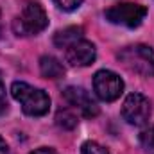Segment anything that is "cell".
Returning <instances> with one entry per match:
<instances>
[{"label":"cell","mask_w":154,"mask_h":154,"mask_svg":"<svg viewBox=\"0 0 154 154\" xmlns=\"http://www.w3.org/2000/svg\"><path fill=\"white\" fill-rule=\"evenodd\" d=\"M104 16H106L108 22H111L115 25L134 29V27L142 25V22L145 20L147 7L142 5V4H134V2H120V4L108 7Z\"/></svg>","instance_id":"obj_4"},{"label":"cell","mask_w":154,"mask_h":154,"mask_svg":"<svg viewBox=\"0 0 154 154\" xmlns=\"http://www.w3.org/2000/svg\"><path fill=\"white\" fill-rule=\"evenodd\" d=\"M152 108L151 102L145 95L142 93H131L125 97L124 104H122V116L127 124L131 125H145L151 118Z\"/></svg>","instance_id":"obj_5"},{"label":"cell","mask_w":154,"mask_h":154,"mask_svg":"<svg viewBox=\"0 0 154 154\" xmlns=\"http://www.w3.org/2000/svg\"><path fill=\"white\" fill-rule=\"evenodd\" d=\"M118 61L142 77H154V48L149 45H129L118 52Z\"/></svg>","instance_id":"obj_1"},{"label":"cell","mask_w":154,"mask_h":154,"mask_svg":"<svg viewBox=\"0 0 154 154\" xmlns=\"http://www.w3.org/2000/svg\"><path fill=\"white\" fill-rule=\"evenodd\" d=\"M11 93L13 97L22 104L23 113L29 116H43L45 113H48L50 108V97L39 90L34 88L27 82H13L11 86Z\"/></svg>","instance_id":"obj_2"},{"label":"cell","mask_w":154,"mask_h":154,"mask_svg":"<svg viewBox=\"0 0 154 154\" xmlns=\"http://www.w3.org/2000/svg\"><path fill=\"white\" fill-rule=\"evenodd\" d=\"M79 39H82V29L81 27H68V29L59 31L54 36V45L59 48H68L70 45H74Z\"/></svg>","instance_id":"obj_10"},{"label":"cell","mask_w":154,"mask_h":154,"mask_svg":"<svg viewBox=\"0 0 154 154\" xmlns=\"http://www.w3.org/2000/svg\"><path fill=\"white\" fill-rule=\"evenodd\" d=\"M48 25V16L38 2H27L22 13L13 22V31L16 36H36Z\"/></svg>","instance_id":"obj_3"},{"label":"cell","mask_w":154,"mask_h":154,"mask_svg":"<svg viewBox=\"0 0 154 154\" xmlns=\"http://www.w3.org/2000/svg\"><path fill=\"white\" fill-rule=\"evenodd\" d=\"M93 91L104 102H113L124 93V81L111 70H99L93 77Z\"/></svg>","instance_id":"obj_6"},{"label":"cell","mask_w":154,"mask_h":154,"mask_svg":"<svg viewBox=\"0 0 154 154\" xmlns=\"http://www.w3.org/2000/svg\"><path fill=\"white\" fill-rule=\"evenodd\" d=\"M140 143H142L143 149H147V151H154V125L147 127V129H143V131L140 133Z\"/></svg>","instance_id":"obj_12"},{"label":"cell","mask_w":154,"mask_h":154,"mask_svg":"<svg viewBox=\"0 0 154 154\" xmlns=\"http://www.w3.org/2000/svg\"><path fill=\"white\" fill-rule=\"evenodd\" d=\"M81 154H109V152H108V149H104L97 142H86L81 149Z\"/></svg>","instance_id":"obj_13"},{"label":"cell","mask_w":154,"mask_h":154,"mask_svg":"<svg viewBox=\"0 0 154 154\" xmlns=\"http://www.w3.org/2000/svg\"><path fill=\"white\" fill-rule=\"evenodd\" d=\"M56 122H57V125L59 127H63V129H74L77 125V116L70 111V109H59L57 111V116H56Z\"/></svg>","instance_id":"obj_11"},{"label":"cell","mask_w":154,"mask_h":154,"mask_svg":"<svg viewBox=\"0 0 154 154\" xmlns=\"http://www.w3.org/2000/svg\"><path fill=\"white\" fill-rule=\"evenodd\" d=\"M5 149H7V145H5V142L0 138V151H5Z\"/></svg>","instance_id":"obj_17"},{"label":"cell","mask_w":154,"mask_h":154,"mask_svg":"<svg viewBox=\"0 0 154 154\" xmlns=\"http://www.w3.org/2000/svg\"><path fill=\"white\" fill-rule=\"evenodd\" d=\"M95 57H97L95 45L84 38L65 48V59L72 66H88L95 61Z\"/></svg>","instance_id":"obj_8"},{"label":"cell","mask_w":154,"mask_h":154,"mask_svg":"<svg viewBox=\"0 0 154 154\" xmlns=\"http://www.w3.org/2000/svg\"><path fill=\"white\" fill-rule=\"evenodd\" d=\"M63 97L65 100L74 106L77 111H81L84 116L91 118V116L99 115V106L97 102L93 100V97L84 90V88H77V86H68L65 91H63Z\"/></svg>","instance_id":"obj_7"},{"label":"cell","mask_w":154,"mask_h":154,"mask_svg":"<svg viewBox=\"0 0 154 154\" xmlns=\"http://www.w3.org/2000/svg\"><path fill=\"white\" fill-rule=\"evenodd\" d=\"M39 72L47 79H59L65 75V66L54 56H43L39 59Z\"/></svg>","instance_id":"obj_9"},{"label":"cell","mask_w":154,"mask_h":154,"mask_svg":"<svg viewBox=\"0 0 154 154\" xmlns=\"http://www.w3.org/2000/svg\"><path fill=\"white\" fill-rule=\"evenodd\" d=\"M7 111V95H5V86L0 81V116Z\"/></svg>","instance_id":"obj_15"},{"label":"cell","mask_w":154,"mask_h":154,"mask_svg":"<svg viewBox=\"0 0 154 154\" xmlns=\"http://www.w3.org/2000/svg\"><path fill=\"white\" fill-rule=\"evenodd\" d=\"M31 154H59L56 149H50V147H39L36 151H32Z\"/></svg>","instance_id":"obj_16"},{"label":"cell","mask_w":154,"mask_h":154,"mask_svg":"<svg viewBox=\"0 0 154 154\" xmlns=\"http://www.w3.org/2000/svg\"><path fill=\"white\" fill-rule=\"evenodd\" d=\"M0 31H2V27H0Z\"/></svg>","instance_id":"obj_18"},{"label":"cell","mask_w":154,"mask_h":154,"mask_svg":"<svg viewBox=\"0 0 154 154\" xmlns=\"http://www.w3.org/2000/svg\"><path fill=\"white\" fill-rule=\"evenodd\" d=\"M56 4L63 11H75L77 7L82 4V0H56Z\"/></svg>","instance_id":"obj_14"}]
</instances>
